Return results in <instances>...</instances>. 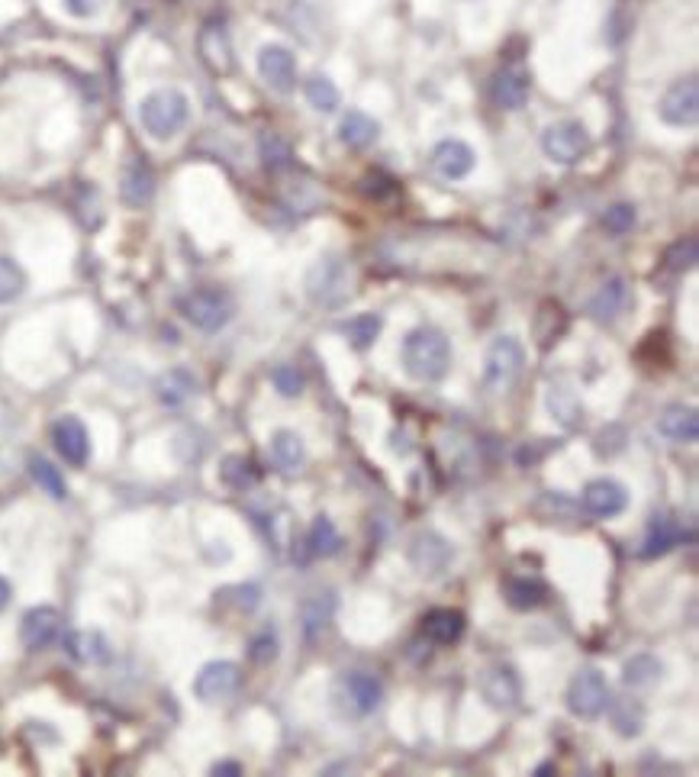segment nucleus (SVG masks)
<instances>
[{
	"label": "nucleus",
	"mask_w": 699,
	"mask_h": 777,
	"mask_svg": "<svg viewBox=\"0 0 699 777\" xmlns=\"http://www.w3.org/2000/svg\"><path fill=\"white\" fill-rule=\"evenodd\" d=\"M625 304H629V284H625L622 278H609L600 291L593 294L590 300V316L600 323H609L616 320V316L625 310Z\"/></svg>",
	"instance_id": "25"
},
{
	"label": "nucleus",
	"mask_w": 699,
	"mask_h": 777,
	"mask_svg": "<svg viewBox=\"0 0 699 777\" xmlns=\"http://www.w3.org/2000/svg\"><path fill=\"white\" fill-rule=\"evenodd\" d=\"M181 313L200 333H220V329L232 320L236 313V300H232L223 287H200L181 297Z\"/></svg>",
	"instance_id": "3"
},
{
	"label": "nucleus",
	"mask_w": 699,
	"mask_h": 777,
	"mask_svg": "<svg viewBox=\"0 0 699 777\" xmlns=\"http://www.w3.org/2000/svg\"><path fill=\"white\" fill-rule=\"evenodd\" d=\"M191 120V100L178 88H158L139 100V123L158 142H168Z\"/></svg>",
	"instance_id": "2"
},
{
	"label": "nucleus",
	"mask_w": 699,
	"mask_h": 777,
	"mask_svg": "<svg viewBox=\"0 0 699 777\" xmlns=\"http://www.w3.org/2000/svg\"><path fill=\"white\" fill-rule=\"evenodd\" d=\"M200 55L216 75H226L232 68V46H229V36L223 26H207L200 33Z\"/></svg>",
	"instance_id": "28"
},
{
	"label": "nucleus",
	"mask_w": 699,
	"mask_h": 777,
	"mask_svg": "<svg viewBox=\"0 0 699 777\" xmlns=\"http://www.w3.org/2000/svg\"><path fill=\"white\" fill-rule=\"evenodd\" d=\"M10 584L4 581V578H0V610H7V603H10Z\"/></svg>",
	"instance_id": "48"
},
{
	"label": "nucleus",
	"mask_w": 699,
	"mask_h": 777,
	"mask_svg": "<svg viewBox=\"0 0 699 777\" xmlns=\"http://www.w3.org/2000/svg\"><path fill=\"white\" fill-rule=\"evenodd\" d=\"M455 558V549H451V542L445 536H439V532H416L413 542H410V565L426 574V578H435V574H442L448 568V561Z\"/></svg>",
	"instance_id": "11"
},
{
	"label": "nucleus",
	"mask_w": 699,
	"mask_h": 777,
	"mask_svg": "<svg viewBox=\"0 0 699 777\" xmlns=\"http://www.w3.org/2000/svg\"><path fill=\"white\" fill-rule=\"evenodd\" d=\"M567 329V313L561 310V304H555V300H545L542 307H538V316H535V336L542 345H551L558 342V336Z\"/></svg>",
	"instance_id": "33"
},
{
	"label": "nucleus",
	"mask_w": 699,
	"mask_h": 777,
	"mask_svg": "<svg viewBox=\"0 0 699 777\" xmlns=\"http://www.w3.org/2000/svg\"><path fill=\"white\" fill-rule=\"evenodd\" d=\"M593 146L590 129L580 120H564L548 126L542 133V152L551 158L555 165H577Z\"/></svg>",
	"instance_id": "7"
},
{
	"label": "nucleus",
	"mask_w": 699,
	"mask_h": 777,
	"mask_svg": "<svg viewBox=\"0 0 699 777\" xmlns=\"http://www.w3.org/2000/svg\"><path fill=\"white\" fill-rule=\"evenodd\" d=\"M26 291V271L13 258L0 255V304H13Z\"/></svg>",
	"instance_id": "40"
},
{
	"label": "nucleus",
	"mask_w": 699,
	"mask_h": 777,
	"mask_svg": "<svg viewBox=\"0 0 699 777\" xmlns=\"http://www.w3.org/2000/svg\"><path fill=\"white\" fill-rule=\"evenodd\" d=\"M403 368L413 381H442L451 368V342L442 329L416 326L403 339Z\"/></svg>",
	"instance_id": "1"
},
{
	"label": "nucleus",
	"mask_w": 699,
	"mask_h": 777,
	"mask_svg": "<svg viewBox=\"0 0 699 777\" xmlns=\"http://www.w3.org/2000/svg\"><path fill=\"white\" fill-rule=\"evenodd\" d=\"M220 478H223V484L232 487V491H249V487L258 481V471L245 455H229L220 468Z\"/></svg>",
	"instance_id": "38"
},
{
	"label": "nucleus",
	"mask_w": 699,
	"mask_h": 777,
	"mask_svg": "<svg viewBox=\"0 0 699 777\" xmlns=\"http://www.w3.org/2000/svg\"><path fill=\"white\" fill-rule=\"evenodd\" d=\"M62 632V613L55 607H33L20 623V639L29 652H42L58 639Z\"/></svg>",
	"instance_id": "16"
},
{
	"label": "nucleus",
	"mask_w": 699,
	"mask_h": 777,
	"mask_svg": "<svg viewBox=\"0 0 699 777\" xmlns=\"http://www.w3.org/2000/svg\"><path fill=\"white\" fill-rule=\"evenodd\" d=\"M332 610H336V600H332L329 594H316L310 597L307 603H303V632H307V639H316L319 632H323L332 620Z\"/></svg>",
	"instance_id": "34"
},
{
	"label": "nucleus",
	"mask_w": 699,
	"mask_h": 777,
	"mask_svg": "<svg viewBox=\"0 0 699 777\" xmlns=\"http://www.w3.org/2000/svg\"><path fill=\"white\" fill-rule=\"evenodd\" d=\"M303 94H307L310 107L319 110V113H332L342 104V94H339L336 81H332L329 75H313L307 81V88H303Z\"/></svg>",
	"instance_id": "36"
},
{
	"label": "nucleus",
	"mask_w": 699,
	"mask_h": 777,
	"mask_svg": "<svg viewBox=\"0 0 699 777\" xmlns=\"http://www.w3.org/2000/svg\"><path fill=\"white\" fill-rule=\"evenodd\" d=\"M580 503H584V510L590 516H596V520H613V516H619L625 507H629V491L613 478H600L584 487Z\"/></svg>",
	"instance_id": "15"
},
{
	"label": "nucleus",
	"mask_w": 699,
	"mask_h": 777,
	"mask_svg": "<svg viewBox=\"0 0 699 777\" xmlns=\"http://www.w3.org/2000/svg\"><path fill=\"white\" fill-rule=\"evenodd\" d=\"M307 545H310V552H313V555H319V558H332V555H336V552H339V545H342L336 523H332L329 516H316L313 526H310Z\"/></svg>",
	"instance_id": "35"
},
{
	"label": "nucleus",
	"mask_w": 699,
	"mask_h": 777,
	"mask_svg": "<svg viewBox=\"0 0 699 777\" xmlns=\"http://www.w3.org/2000/svg\"><path fill=\"white\" fill-rule=\"evenodd\" d=\"M658 433L677 445H693L699 439V416L693 407H667L658 420Z\"/></svg>",
	"instance_id": "23"
},
{
	"label": "nucleus",
	"mask_w": 699,
	"mask_h": 777,
	"mask_svg": "<svg viewBox=\"0 0 699 777\" xmlns=\"http://www.w3.org/2000/svg\"><path fill=\"white\" fill-rule=\"evenodd\" d=\"M52 442H55V452L75 468H81L87 462V455H91V436H87V429L78 416H62L52 426Z\"/></svg>",
	"instance_id": "17"
},
{
	"label": "nucleus",
	"mask_w": 699,
	"mask_h": 777,
	"mask_svg": "<svg viewBox=\"0 0 699 777\" xmlns=\"http://www.w3.org/2000/svg\"><path fill=\"white\" fill-rule=\"evenodd\" d=\"M658 117L674 129H690L699 120V81L680 78L658 100Z\"/></svg>",
	"instance_id": "8"
},
{
	"label": "nucleus",
	"mask_w": 699,
	"mask_h": 777,
	"mask_svg": "<svg viewBox=\"0 0 699 777\" xmlns=\"http://www.w3.org/2000/svg\"><path fill=\"white\" fill-rule=\"evenodd\" d=\"M680 539H683V529L677 520H671V516H654L645 532V542H642V558L667 555Z\"/></svg>",
	"instance_id": "26"
},
{
	"label": "nucleus",
	"mask_w": 699,
	"mask_h": 777,
	"mask_svg": "<svg viewBox=\"0 0 699 777\" xmlns=\"http://www.w3.org/2000/svg\"><path fill=\"white\" fill-rule=\"evenodd\" d=\"M258 155H261V162H265L271 171L290 168V158H294V152H290V142L281 133H261L258 136Z\"/></svg>",
	"instance_id": "37"
},
{
	"label": "nucleus",
	"mask_w": 699,
	"mask_h": 777,
	"mask_svg": "<svg viewBox=\"0 0 699 777\" xmlns=\"http://www.w3.org/2000/svg\"><path fill=\"white\" fill-rule=\"evenodd\" d=\"M29 474H33V481H36L49 497H55V500H65V497H68L65 478L58 474L55 465L46 462V458H29Z\"/></svg>",
	"instance_id": "39"
},
{
	"label": "nucleus",
	"mask_w": 699,
	"mask_h": 777,
	"mask_svg": "<svg viewBox=\"0 0 699 777\" xmlns=\"http://www.w3.org/2000/svg\"><path fill=\"white\" fill-rule=\"evenodd\" d=\"M529 94H532V81L526 71L519 68H503L493 75L490 84V100L497 104L500 110H522L529 104Z\"/></svg>",
	"instance_id": "18"
},
{
	"label": "nucleus",
	"mask_w": 699,
	"mask_h": 777,
	"mask_svg": "<svg viewBox=\"0 0 699 777\" xmlns=\"http://www.w3.org/2000/svg\"><path fill=\"white\" fill-rule=\"evenodd\" d=\"M381 139V123L364 110H348L339 120V142L348 149H371Z\"/></svg>",
	"instance_id": "20"
},
{
	"label": "nucleus",
	"mask_w": 699,
	"mask_h": 777,
	"mask_svg": "<svg viewBox=\"0 0 699 777\" xmlns=\"http://www.w3.org/2000/svg\"><path fill=\"white\" fill-rule=\"evenodd\" d=\"M664 262H667V268H671V271H687V268H693V265H696V239H693V236H690V239H680L677 246L667 249Z\"/></svg>",
	"instance_id": "44"
},
{
	"label": "nucleus",
	"mask_w": 699,
	"mask_h": 777,
	"mask_svg": "<svg viewBox=\"0 0 699 777\" xmlns=\"http://www.w3.org/2000/svg\"><path fill=\"white\" fill-rule=\"evenodd\" d=\"M635 220H638V213L632 204H613L603 217V229L609 236H625V233H632Z\"/></svg>",
	"instance_id": "42"
},
{
	"label": "nucleus",
	"mask_w": 699,
	"mask_h": 777,
	"mask_svg": "<svg viewBox=\"0 0 699 777\" xmlns=\"http://www.w3.org/2000/svg\"><path fill=\"white\" fill-rule=\"evenodd\" d=\"M381 329H384V320H381V313H358V316H352V320H345L342 326H339V333L355 345V349H371L374 345V339L381 336Z\"/></svg>",
	"instance_id": "29"
},
{
	"label": "nucleus",
	"mask_w": 699,
	"mask_h": 777,
	"mask_svg": "<svg viewBox=\"0 0 699 777\" xmlns=\"http://www.w3.org/2000/svg\"><path fill=\"white\" fill-rule=\"evenodd\" d=\"M342 700L348 703V710L355 716H371L384 700V684L368 671H352L339 681Z\"/></svg>",
	"instance_id": "13"
},
{
	"label": "nucleus",
	"mask_w": 699,
	"mask_h": 777,
	"mask_svg": "<svg viewBox=\"0 0 699 777\" xmlns=\"http://www.w3.org/2000/svg\"><path fill=\"white\" fill-rule=\"evenodd\" d=\"M271 384H274V391H278L281 397L294 400V397L303 394V384H307V381H303V374L294 365H278V368L271 371Z\"/></svg>",
	"instance_id": "43"
},
{
	"label": "nucleus",
	"mask_w": 699,
	"mask_h": 777,
	"mask_svg": "<svg viewBox=\"0 0 699 777\" xmlns=\"http://www.w3.org/2000/svg\"><path fill=\"white\" fill-rule=\"evenodd\" d=\"M255 65H258L261 81H265L271 91L290 94L297 88V59L287 46H281V42H265V46L258 49Z\"/></svg>",
	"instance_id": "9"
},
{
	"label": "nucleus",
	"mask_w": 699,
	"mask_h": 777,
	"mask_svg": "<svg viewBox=\"0 0 699 777\" xmlns=\"http://www.w3.org/2000/svg\"><path fill=\"white\" fill-rule=\"evenodd\" d=\"M197 394V381L187 368H168L165 374H158L155 381V397L165 407H184L187 400Z\"/></svg>",
	"instance_id": "22"
},
{
	"label": "nucleus",
	"mask_w": 699,
	"mask_h": 777,
	"mask_svg": "<svg viewBox=\"0 0 699 777\" xmlns=\"http://www.w3.org/2000/svg\"><path fill=\"white\" fill-rule=\"evenodd\" d=\"M474 165H477V155L464 139H442L432 149V168L445 181H464L474 171Z\"/></svg>",
	"instance_id": "14"
},
{
	"label": "nucleus",
	"mask_w": 699,
	"mask_h": 777,
	"mask_svg": "<svg viewBox=\"0 0 699 777\" xmlns=\"http://www.w3.org/2000/svg\"><path fill=\"white\" fill-rule=\"evenodd\" d=\"M609 684L606 674L596 668H580L567 684V710L580 719H600L609 710Z\"/></svg>",
	"instance_id": "6"
},
{
	"label": "nucleus",
	"mask_w": 699,
	"mask_h": 777,
	"mask_svg": "<svg viewBox=\"0 0 699 777\" xmlns=\"http://www.w3.org/2000/svg\"><path fill=\"white\" fill-rule=\"evenodd\" d=\"M664 665L654 655H635L625 661L622 668V681L625 687H651L654 681H661Z\"/></svg>",
	"instance_id": "32"
},
{
	"label": "nucleus",
	"mask_w": 699,
	"mask_h": 777,
	"mask_svg": "<svg viewBox=\"0 0 699 777\" xmlns=\"http://www.w3.org/2000/svg\"><path fill=\"white\" fill-rule=\"evenodd\" d=\"M307 297L316 307H342L348 291H352V271L342 258H319V262L307 271Z\"/></svg>",
	"instance_id": "5"
},
{
	"label": "nucleus",
	"mask_w": 699,
	"mask_h": 777,
	"mask_svg": "<svg viewBox=\"0 0 699 777\" xmlns=\"http://www.w3.org/2000/svg\"><path fill=\"white\" fill-rule=\"evenodd\" d=\"M480 697L493 710H516L522 700V681L509 665H493L480 674Z\"/></svg>",
	"instance_id": "12"
},
{
	"label": "nucleus",
	"mask_w": 699,
	"mask_h": 777,
	"mask_svg": "<svg viewBox=\"0 0 699 777\" xmlns=\"http://www.w3.org/2000/svg\"><path fill=\"white\" fill-rule=\"evenodd\" d=\"M155 194V178L145 162L133 158L126 168H123V178H120V197L126 207H145Z\"/></svg>",
	"instance_id": "21"
},
{
	"label": "nucleus",
	"mask_w": 699,
	"mask_h": 777,
	"mask_svg": "<svg viewBox=\"0 0 699 777\" xmlns=\"http://www.w3.org/2000/svg\"><path fill=\"white\" fill-rule=\"evenodd\" d=\"M278 658V639H274V632H265V636H258L252 642V661H258V665H268V661Z\"/></svg>",
	"instance_id": "46"
},
{
	"label": "nucleus",
	"mask_w": 699,
	"mask_h": 777,
	"mask_svg": "<svg viewBox=\"0 0 699 777\" xmlns=\"http://www.w3.org/2000/svg\"><path fill=\"white\" fill-rule=\"evenodd\" d=\"M464 626H468L464 613L451 610V607L432 610V613H426V620H422V632H426L435 645H455L464 636Z\"/></svg>",
	"instance_id": "24"
},
{
	"label": "nucleus",
	"mask_w": 699,
	"mask_h": 777,
	"mask_svg": "<svg viewBox=\"0 0 699 777\" xmlns=\"http://www.w3.org/2000/svg\"><path fill=\"white\" fill-rule=\"evenodd\" d=\"M104 4H107V0H62L65 13H68V17H75V20H94L97 13L104 10Z\"/></svg>",
	"instance_id": "45"
},
{
	"label": "nucleus",
	"mask_w": 699,
	"mask_h": 777,
	"mask_svg": "<svg viewBox=\"0 0 699 777\" xmlns=\"http://www.w3.org/2000/svg\"><path fill=\"white\" fill-rule=\"evenodd\" d=\"M545 407L551 413V420H555L558 426H564V429H580V426H584V404H580V397L567 384H551L548 387Z\"/></svg>",
	"instance_id": "19"
},
{
	"label": "nucleus",
	"mask_w": 699,
	"mask_h": 777,
	"mask_svg": "<svg viewBox=\"0 0 699 777\" xmlns=\"http://www.w3.org/2000/svg\"><path fill=\"white\" fill-rule=\"evenodd\" d=\"M503 594L513 610H535L545 603V584L535 578H509L503 584Z\"/></svg>",
	"instance_id": "30"
},
{
	"label": "nucleus",
	"mask_w": 699,
	"mask_h": 777,
	"mask_svg": "<svg viewBox=\"0 0 699 777\" xmlns=\"http://www.w3.org/2000/svg\"><path fill=\"white\" fill-rule=\"evenodd\" d=\"M213 774H242V765H236V761H220V765H213Z\"/></svg>",
	"instance_id": "47"
},
{
	"label": "nucleus",
	"mask_w": 699,
	"mask_h": 777,
	"mask_svg": "<svg viewBox=\"0 0 699 777\" xmlns=\"http://www.w3.org/2000/svg\"><path fill=\"white\" fill-rule=\"evenodd\" d=\"M526 365V349L516 336H497L484 355V391L503 394L516 384Z\"/></svg>",
	"instance_id": "4"
},
{
	"label": "nucleus",
	"mask_w": 699,
	"mask_h": 777,
	"mask_svg": "<svg viewBox=\"0 0 699 777\" xmlns=\"http://www.w3.org/2000/svg\"><path fill=\"white\" fill-rule=\"evenodd\" d=\"M242 671L236 661H210L194 678V694L203 703H223L239 690Z\"/></svg>",
	"instance_id": "10"
},
{
	"label": "nucleus",
	"mask_w": 699,
	"mask_h": 777,
	"mask_svg": "<svg viewBox=\"0 0 699 777\" xmlns=\"http://www.w3.org/2000/svg\"><path fill=\"white\" fill-rule=\"evenodd\" d=\"M642 723H645V716H642V707H638V703L622 700L613 707V726L619 729V736H629V739L638 736V732H642Z\"/></svg>",
	"instance_id": "41"
},
{
	"label": "nucleus",
	"mask_w": 699,
	"mask_h": 777,
	"mask_svg": "<svg viewBox=\"0 0 699 777\" xmlns=\"http://www.w3.org/2000/svg\"><path fill=\"white\" fill-rule=\"evenodd\" d=\"M68 652L84 661V665H100V661L110 658L107 639L100 632H75V636H68Z\"/></svg>",
	"instance_id": "31"
},
{
	"label": "nucleus",
	"mask_w": 699,
	"mask_h": 777,
	"mask_svg": "<svg viewBox=\"0 0 699 777\" xmlns=\"http://www.w3.org/2000/svg\"><path fill=\"white\" fill-rule=\"evenodd\" d=\"M168 4H178V0H168Z\"/></svg>",
	"instance_id": "49"
},
{
	"label": "nucleus",
	"mask_w": 699,
	"mask_h": 777,
	"mask_svg": "<svg viewBox=\"0 0 699 777\" xmlns=\"http://www.w3.org/2000/svg\"><path fill=\"white\" fill-rule=\"evenodd\" d=\"M271 455H274V462H278V468L287 474H294L307 465V445H303V439L294 433V429H278V433L271 436Z\"/></svg>",
	"instance_id": "27"
}]
</instances>
